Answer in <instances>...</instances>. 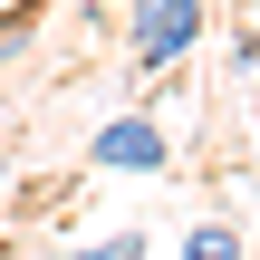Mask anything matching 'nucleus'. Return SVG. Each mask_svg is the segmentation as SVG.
<instances>
[{"instance_id":"obj_1","label":"nucleus","mask_w":260,"mask_h":260,"mask_svg":"<svg viewBox=\"0 0 260 260\" xmlns=\"http://www.w3.org/2000/svg\"><path fill=\"white\" fill-rule=\"evenodd\" d=\"M125 68L135 77H174L203 48V0H125Z\"/></svg>"},{"instance_id":"obj_2","label":"nucleus","mask_w":260,"mask_h":260,"mask_svg":"<svg viewBox=\"0 0 260 260\" xmlns=\"http://www.w3.org/2000/svg\"><path fill=\"white\" fill-rule=\"evenodd\" d=\"M87 164H96V174H164V164H174V135H164L154 116H106V125L87 135Z\"/></svg>"},{"instance_id":"obj_3","label":"nucleus","mask_w":260,"mask_h":260,"mask_svg":"<svg viewBox=\"0 0 260 260\" xmlns=\"http://www.w3.org/2000/svg\"><path fill=\"white\" fill-rule=\"evenodd\" d=\"M183 260H251V241H241V222H193Z\"/></svg>"},{"instance_id":"obj_4","label":"nucleus","mask_w":260,"mask_h":260,"mask_svg":"<svg viewBox=\"0 0 260 260\" xmlns=\"http://www.w3.org/2000/svg\"><path fill=\"white\" fill-rule=\"evenodd\" d=\"M77 260H145V232H106V241H87Z\"/></svg>"},{"instance_id":"obj_5","label":"nucleus","mask_w":260,"mask_h":260,"mask_svg":"<svg viewBox=\"0 0 260 260\" xmlns=\"http://www.w3.org/2000/svg\"><path fill=\"white\" fill-rule=\"evenodd\" d=\"M0 183H10V145H0Z\"/></svg>"},{"instance_id":"obj_6","label":"nucleus","mask_w":260,"mask_h":260,"mask_svg":"<svg viewBox=\"0 0 260 260\" xmlns=\"http://www.w3.org/2000/svg\"><path fill=\"white\" fill-rule=\"evenodd\" d=\"M0 260H10V241H0Z\"/></svg>"},{"instance_id":"obj_7","label":"nucleus","mask_w":260,"mask_h":260,"mask_svg":"<svg viewBox=\"0 0 260 260\" xmlns=\"http://www.w3.org/2000/svg\"><path fill=\"white\" fill-rule=\"evenodd\" d=\"M251 39H260V29H251Z\"/></svg>"}]
</instances>
